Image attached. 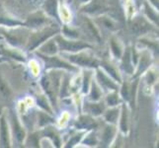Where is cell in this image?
Instances as JSON below:
<instances>
[{
    "mask_svg": "<svg viewBox=\"0 0 159 148\" xmlns=\"http://www.w3.org/2000/svg\"><path fill=\"white\" fill-rule=\"evenodd\" d=\"M60 32V28L58 26H48L43 27L41 29H38L37 32L33 33L30 35L29 41L27 42V49L29 52L35 51L36 48L39 47L42 43L50 40L51 38L54 35L58 34Z\"/></svg>",
    "mask_w": 159,
    "mask_h": 148,
    "instance_id": "cell-1",
    "label": "cell"
},
{
    "mask_svg": "<svg viewBox=\"0 0 159 148\" xmlns=\"http://www.w3.org/2000/svg\"><path fill=\"white\" fill-rule=\"evenodd\" d=\"M60 75L57 72H51V74L43 75L41 78L40 84L45 91L48 100L51 101L52 106L57 107V96L59 91Z\"/></svg>",
    "mask_w": 159,
    "mask_h": 148,
    "instance_id": "cell-2",
    "label": "cell"
},
{
    "mask_svg": "<svg viewBox=\"0 0 159 148\" xmlns=\"http://www.w3.org/2000/svg\"><path fill=\"white\" fill-rule=\"evenodd\" d=\"M56 43L57 45L58 51H61L64 52L69 53H75L81 51H84L86 48H92L90 43L83 42V41H76V40H70L66 39L63 36H57L54 38Z\"/></svg>",
    "mask_w": 159,
    "mask_h": 148,
    "instance_id": "cell-3",
    "label": "cell"
},
{
    "mask_svg": "<svg viewBox=\"0 0 159 148\" xmlns=\"http://www.w3.org/2000/svg\"><path fill=\"white\" fill-rule=\"evenodd\" d=\"M66 57L70 63L79 65L81 67H86L89 69H96L100 67V60L83 51L75 53H69Z\"/></svg>",
    "mask_w": 159,
    "mask_h": 148,
    "instance_id": "cell-4",
    "label": "cell"
},
{
    "mask_svg": "<svg viewBox=\"0 0 159 148\" xmlns=\"http://www.w3.org/2000/svg\"><path fill=\"white\" fill-rule=\"evenodd\" d=\"M37 56H40L43 61H45V67L46 69H65L68 71H72L76 72L78 69L76 66L72 65L70 62L66 60L61 59L59 56L53 54V56H47V54H43L37 52Z\"/></svg>",
    "mask_w": 159,
    "mask_h": 148,
    "instance_id": "cell-5",
    "label": "cell"
},
{
    "mask_svg": "<svg viewBox=\"0 0 159 148\" xmlns=\"http://www.w3.org/2000/svg\"><path fill=\"white\" fill-rule=\"evenodd\" d=\"M96 82L104 91H119L118 83L99 67L96 68Z\"/></svg>",
    "mask_w": 159,
    "mask_h": 148,
    "instance_id": "cell-6",
    "label": "cell"
},
{
    "mask_svg": "<svg viewBox=\"0 0 159 148\" xmlns=\"http://www.w3.org/2000/svg\"><path fill=\"white\" fill-rule=\"evenodd\" d=\"M50 19L43 14V12H36L28 16L25 22H23V27H27L30 29H41L45 27L48 23H50Z\"/></svg>",
    "mask_w": 159,
    "mask_h": 148,
    "instance_id": "cell-7",
    "label": "cell"
},
{
    "mask_svg": "<svg viewBox=\"0 0 159 148\" xmlns=\"http://www.w3.org/2000/svg\"><path fill=\"white\" fill-rule=\"evenodd\" d=\"M11 128H12V133L16 142L22 144L26 138V131L15 113L11 114Z\"/></svg>",
    "mask_w": 159,
    "mask_h": 148,
    "instance_id": "cell-8",
    "label": "cell"
},
{
    "mask_svg": "<svg viewBox=\"0 0 159 148\" xmlns=\"http://www.w3.org/2000/svg\"><path fill=\"white\" fill-rule=\"evenodd\" d=\"M74 127L77 129L93 130L98 128V123L94 119V117L90 114H81L75 122Z\"/></svg>",
    "mask_w": 159,
    "mask_h": 148,
    "instance_id": "cell-9",
    "label": "cell"
},
{
    "mask_svg": "<svg viewBox=\"0 0 159 148\" xmlns=\"http://www.w3.org/2000/svg\"><path fill=\"white\" fill-rule=\"evenodd\" d=\"M152 26L149 24L148 21H146L143 17H138L133 21L131 24V31L134 33V35H145L148 32L152 31Z\"/></svg>",
    "mask_w": 159,
    "mask_h": 148,
    "instance_id": "cell-10",
    "label": "cell"
},
{
    "mask_svg": "<svg viewBox=\"0 0 159 148\" xmlns=\"http://www.w3.org/2000/svg\"><path fill=\"white\" fill-rule=\"evenodd\" d=\"M152 63V59L149 56V52H143L142 53H140V56H139V61L138 63H136V70H135V72L134 75V78H138L139 77V76L145 72L146 70H148V68L150 67V65Z\"/></svg>",
    "mask_w": 159,
    "mask_h": 148,
    "instance_id": "cell-11",
    "label": "cell"
},
{
    "mask_svg": "<svg viewBox=\"0 0 159 148\" xmlns=\"http://www.w3.org/2000/svg\"><path fill=\"white\" fill-rule=\"evenodd\" d=\"M122 61H120V70L123 72L127 73V74H134V65L133 63V60H131V56H130V47H127L125 48V51L122 54V57L120 58Z\"/></svg>",
    "mask_w": 159,
    "mask_h": 148,
    "instance_id": "cell-12",
    "label": "cell"
},
{
    "mask_svg": "<svg viewBox=\"0 0 159 148\" xmlns=\"http://www.w3.org/2000/svg\"><path fill=\"white\" fill-rule=\"evenodd\" d=\"M105 102H85L83 105V110L87 114L92 117H99L103 114L105 111Z\"/></svg>",
    "mask_w": 159,
    "mask_h": 148,
    "instance_id": "cell-13",
    "label": "cell"
},
{
    "mask_svg": "<svg viewBox=\"0 0 159 148\" xmlns=\"http://www.w3.org/2000/svg\"><path fill=\"white\" fill-rule=\"evenodd\" d=\"M117 127L116 124H108L104 128L102 133H101V144H103V146H109L112 143L113 139L115 138V136L117 134Z\"/></svg>",
    "mask_w": 159,
    "mask_h": 148,
    "instance_id": "cell-14",
    "label": "cell"
},
{
    "mask_svg": "<svg viewBox=\"0 0 159 148\" xmlns=\"http://www.w3.org/2000/svg\"><path fill=\"white\" fill-rule=\"evenodd\" d=\"M10 134L9 127L5 117L0 118V147H10Z\"/></svg>",
    "mask_w": 159,
    "mask_h": 148,
    "instance_id": "cell-15",
    "label": "cell"
},
{
    "mask_svg": "<svg viewBox=\"0 0 159 148\" xmlns=\"http://www.w3.org/2000/svg\"><path fill=\"white\" fill-rule=\"evenodd\" d=\"M100 66L102 67V69L105 71V72L110 76L111 78H113L118 83H122V76H120L119 70L114 66L112 63H110L107 60H103V61H100Z\"/></svg>",
    "mask_w": 159,
    "mask_h": 148,
    "instance_id": "cell-16",
    "label": "cell"
},
{
    "mask_svg": "<svg viewBox=\"0 0 159 148\" xmlns=\"http://www.w3.org/2000/svg\"><path fill=\"white\" fill-rule=\"evenodd\" d=\"M38 52L43 53V54H47V56H53V54H57L58 52V47L56 43V40L52 39L50 40L47 43H43L39 47V51Z\"/></svg>",
    "mask_w": 159,
    "mask_h": 148,
    "instance_id": "cell-17",
    "label": "cell"
},
{
    "mask_svg": "<svg viewBox=\"0 0 159 148\" xmlns=\"http://www.w3.org/2000/svg\"><path fill=\"white\" fill-rule=\"evenodd\" d=\"M88 93H89L88 100L91 102L100 101V99L103 96V92L101 90V87L98 85L96 80H94V79L91 80V84H90V88H89Z\"/></svg>",
    "mask_w": 159,
    "mask_h": 148,
    "instance_id": "cell-18",
    "label": "cell"
},
{
    "mask_svg": "<svg viewBox=\"0 0 159 148\" xmlns=\"http://www.w3.org/2000/svg\"><path fill=\"white\" fill-rule=\"evenodd\" d=\"M42 133L43 136H46V137L51 138L52 141L53 142V144L57 147H60L61 140H60V136L57 133V131L54 129V128L51 127V125H46L43 130L42 131Z\"/></svg>",
    "mask_w": 159,
    "mask_h": 148,
    "instance_id": "cell-19",
    "label": "cell"
},
{
    "mask_svg": "<svg viewBox=\"0 0 159 148\" xmlns=\"http://www.w3.org/2000/svg\"><path fill=\"white\" fill-rule=\"evenodd\" d=\"M120 129L124 134H127L129 131V109L125 104L122 106V114L120 119Z\"/></svg>",
    "mask_w": 159,
    "mask_h": 148,
    "instance_id": "cell-20",
    "label": "cell"
},
{
    "mask_svg": "<svg viewBox=\"0 0 159 148\" xmlns=\"http://www.w3.org/2000/svg\"><path fill=\"white\" fill-rule=\"evenodd\" d=\"M103 114H104V119H105V120L108 123L116 124L120 116V110L117 107H111L107 111L105 110Z\"/></svg>",
    "mask_w": 159,
    "mask_h": 148,
    "instance_id": "cell-21",
    "label": "cell"
},
{
    "mask_svg": "<svg viewBox=\"0 0 159 148\" xmlns=\"http://www.w3.org/2000/svg\"><path fill=\"white\" fill-rule=\"evenodd\" d=\"M83 21H84V26H85V29L87 30V32L89 33V35L92 36L93 39H95L98 42H101V36H100V33L98 31V29L95 27L94 25V22L92 20H90L88 17H83Z\"/></svg>",
    "mask_w": 159,
    "mask_h": 148,
    "instance_id": "cell-22",
    "label": "cell"
},
{
    "mask_svg": "<svg viewBox=\"0 0 159 148\" xmlns=\"http://www.w3.org/2000/svg\"><path fill=\"white\" fill-rule=\"evenodd\" d=\"M110 47H111V52L113 53V56L117 59H120L122 57V54L124 52L123 46L120 45V41L117 40L115 37L111 38V40H110Z\"/></svg>",
    "mask_w": 159,
    "mask_h": 148,
    "instance_id": "cell-23",
    "label": "cell"
},
{
    "mask_svg": "<svg viewBox=\"0 0 159 148\" xmlns=\"http://www.w3.org/2000/svg\"><path fill=\"white\" fill-rule=\"evenodd\" d=\"M92 76H93V71L92 69L87 68L86 70L83 71V81H82V88L81 92L83 94H87L90 88V84H91V80H92Z\"/></svg>",
    "mask_w": 159,
    "mask_h": 148,
    "instance_id": "cell-24",
    "label": "cell"
},
{
    "mask_svg": "<svg viewBox=\"0 0 159 148\" xmlns=\"http://www.w3.org/2000/svg\"><path fill=\"white\" fill-rule=\"evenodd\" d=\"M0 54L4 57H9L11 59L14 60H18V61H25V57L24 56H21V54L15 51H12V49H8L5 48L3 47H0Z\"/></svg>",
    "mask_w": 159,
    "mask_h": 148,
    "instance_id": "cell-25",
    "label": "cell"
},
{
    "mask_svg": "<svg viewBox=\"0 0 159 148\" xmlns=\"http://www.w3.org/2000/svg\"><path fill=\"white\" fill-rule=\"evenodd\" d=\"M96 22L98 24L102 25L103 27H105L106 29H108L110 31H117L119 29L117 24L115 23V22L111 18L105 17V16H101V17H99L96 20Z\"/></svg>",
    "mask_w": 159,
    "mask_h": 148,
    "instance_id": "cell-26",
    "label": "cell"
},
{
    "mask_svg": "<svg viewBox=\"0 0 159 148\" xmlns=\"http://www.w3.org/2000/svg\"><path fill=\"white\" fill-rule=\"evenodd\" d=\"M38 120H39V125L41 128L56 123L54 119L52 118L50 114H48V113L43 112V111L38 112Z\"/></svg>",
    "mask_w": 159,
    "mask_h": 148,
    "instance_id": "cell-27",
    "label": "cell"
},
{
    "mask_svg": "<svg viewBox=\"0 0 159 148\" xmlns=\"http://www.w3.org/2000/svg\"><path fill=\"white\" fill-rule=\"evenodd\" d=\"M120 102H122V100H120L118 91H112L110 94L107 95L105 104L111 108V107H117L119 104H120Z\"/></svg>",
    "mask_w": 159,
    "mask_h": 148,
    "instance_id": "cell-28",
    "label": "cell"
},
{
    "mask_svg": "<svg viewBox=\"0 0 159 148\" xmlns=\"http://www.w3.org/2000/svg\"><path fill=\"white\" fill-rule=\"evenodd\" d=\"M46 12L52 17H56L57 20H59L57 13V0H47L46 2Z\"/></svg>",
    "mask_w": 159,
    "mask_h": 148,
    "instance_id": "cell-29",
    "label": "cell"
},
{
    "mask_svg": "<svg viewBox=\"0 0 159 148\" xmlns=\"http://www.w3.org/2000/svg\"><path fill=\"white\" fill-rule=\"evenodd\" d=\"M61 32L63 34V37L66 38V39H70V40H76L79 38V33L74 30V29H70L68 26L64 25L61 29Z\"/></svg>",
    "mask_w": 159,
    "mask_h": 148,
    "instance_id": "cell-30",
    "label": "cell"
},
{
    "mask_svg": "<svg viewBox=\"0 0 159 148\" xmlns=\"http://www.w3.org/2000/svg\"><path fill=\"white\" fill-rule=\"evenodd\" d=\"M37 104H38V106L41 107L43 110V111H46L47 113L51 114H52V109L50 103L48 102L47 98L45 96H43V95L38 96L37 97Z\"/></svg>",
    "mask_w": 159,
    "mask_h": 148,
    "instance_id": "cell-31",
    "label": "cell"
},
{
    "mask_svg": "<svg viewBox=\"0 0 159 148\" xmlns=\"http://www.w3.org/2000/svg\"><path fill=\"white\" fill-rule=\"evenodd\" d=\"M144 10H145L146 16L148 17V19H150L155 25H158V14L156 13L155 10H153L149 6V4L147 1L144 2Z\"/></svg>",
    "mask_w": 159,
    "mask_h": 148,
    "instance_id": "cell-32",
    "label": "cell"
},
{
    "mask_svg": "<svg viewBox=\"0 0 159 148\" xmlns=\"http://www.w3.org/2000/svg\"><path fill=\"white\" fill-rule=\"evenodd\" d=\"M0 94H1L4 98H9L12 95V91L9 88L6 82H4L1 78H0Z\"/></svg>",
    "mask_w": 159,
    "mask_h": 148,
    "instance_id": "cell-33",
    "label": "cell"
},
{
    "mask_svg": "<svg viewBox=\"0 0 159 148\" xmlns=\"http://www.w3.org/2000/svg\"><path fill=\"white\" fill-rule=\"evenodd\" d=\"M70 84H69V80L68 78H65L61 84V89H60V97L65 98L70 95Z\"/></svg>",
    "mask_w": 159,
    "mask_h": 148,
    "instance_id": "cell-34",
    "label": "cell"
},
{
    "mask_svg": "<svg viewBox=\"0 0 159 148\" xmlns=\"http://www.w3.org/2000/svg\"><path fill=\"white\" fill-rule=\"evenodd\" d=\"M85 144L87 145H90V146H94L98 143V139L96 137L95 133L93 132V131H91V132L86 136L85 137V140L83 141Z\"/></svg>",
    "mask_w": 159,
    "mask_h": 148,
    "instance_id": "cell-35",
    "label": "cell"
},
{
    "mask_svg": "<svg viewBox=\"0 0 159 148\" xmlns=\"http://www.w3.org/2000/svg\"><path fill=\"white\" fill-rule=\"evenodd\" d=\"M84 134H85V132H81L79 134H76V135L72 136V137L70 138V140L68 141L67 145H65V147H73L76 144H78V142L81 141V139H82V137H83Z\"/></svg>",
    "mask_w": 159,
    "mask_h": 148,
    "instance_id": "cell-36",
    "label": "cell"
},
{
    "mask_svg": "<svg viewBox=\"0 0 159 148\" xmlns=\"http://www.w3.org/2000/svg\"><path fill=\"white\" fill-rule=\"evenodd\" d=\"M151 3L154 4V6L155 7H158V0H150Z\"/></svg>",
    "mask_w": 159,
    "mask_h": 148,
    "instance_id": "cell-37",
    "label": "cell"
}]
</instances>
